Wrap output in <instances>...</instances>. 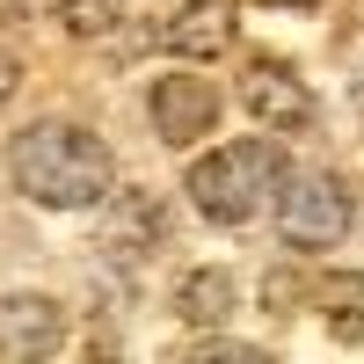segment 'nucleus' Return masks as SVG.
Instances as JSON below:
<instances>
[{
    "mask_svg": "<svg viewBox=\"0 0 364 364\" xmlns=\"http://www.w3.org/2000/svg\"><path fill=\"white\" fill-rule=\"evenodd\" d=\"M284 175L291 168H284L277 139H233V146H219V154L190 161L182 197H190L197 219H211V226H248V219H262V211L277 204Z\"/></svg>",
    "mask_w": 364,
    "mask_h": 364,
    "instance_id": "obj_2",
    "label": "nucleus"
},
{
    "mask_svg": "<svg viewBox=\"0 0 364 364\" xmlns=\"http://www.w3.org/2000/svg\"><path fill=\"white\" fill-rule=\"evenodd\" d=\"M58 350H66V314H58V299H44V291H8L0 299V357L37 364V357H58Z\"/></svg>",
    "mask_w": 364,
    "mask_h": 364,
    "instance_id": "obj_6",
    "label": "nucleus"
},
{
    "mask_svg": "<svg viewBox=\"0 0 364 364\" xmlns=\"http://www.w3.org/2000/svg\"><path fill=\"white\" fill-rule=\"evenodd\" d=\"M146 117H154L161 146H197V139H211V124H219V87L197 80V73H161L146 87Z\"/></svg>",
    "mask_w": 364,
    "mask_h": 364,
    "instance_id": "obj_4",
    "label": "nucleus"
},
{
    "mask_svg": "<svg viewBox=\"0 0 364 364\" xmlns=\"http://www.w3.org/2000/svg\"><path fill=\"white\" fill-rule=\"evenodd\" d=\"M175 314L190 328H226L233 321V269H219V262L182 269L175 277Z\"/></svg>",
    "mask_w": 364,
    "mask_h": 364,
    "instance_id": "obj_8",
    "label": "nucleus"
},
{
    "mask_svg": "<svg viewBox=\"0 0 364 364\" xmlns=\"http://www.w3.org/2000/svg\"><path fill=\"white\" fill-rule=\"evenodd\" d=\"M291 8H314V0H291Z\"/></svg>",
    "mask_w": 364,
    "mask_h": 364,
    "instance_id": "obj_14",
    "label": "nucleus"
},
{
    "mask_svg": "<svg viewBox=\"0 0 364 364\" xmlns=\"http://www.w3.org/2000/svg\"><path fill=\"white\" fill-rule=\"evenodd\" d=\"M357 109H364V80H357Z\"/></svg>",
    "mask_w": 364,
    "mask_h": 364,
    "instance_id": "obj_13",
    "label": "nucleus"
},
{
    "mask_svg": "<svg viewBox=\"0 0 364 364\" xmlns=\"http://www.w3.org/2000/svg\"><path fill=\"white\" fill-rule=\"evenodd\" d=\"M321 299H328V328L336 343H364V277H321Z\"/></svg>",
    "mask_w": 364,
    "mask_h": 364,
    "instance_id": "obj_9",
    "label": "nucleus"
},
{
    "mask_svg": "<svg viewBox=\"0 0 364 364\" xmlns=\"http://www.w3.org/2000/svg\"><path fill=\"white\" fill-rule=\"evenodd\" d=\"M15 80H22V58H15L8 44H0V102H8V95H15Z\"/></svg>",
    "mask_w": 364,
    "mask_h": 364,
    "instance_id": "obj_12",
    "label": "nucleus"
},
{
    "mask_svg": "<svg viewBox=\"0 0 364 364\" xmlns=\"http://www.w3.org/2000/svg\"><path fill=\"white\" fill-rule=\"evenodd\" d=\"M240 109H248L262 132H306L314 124V87L299 80L284 58H248V73H240Z\"/></svg>",
    "mask_w": 364,
    "mask_h": 364,
    "instance_id": "obj_5",
    "label": "nucleus"
},
{
    "mask_svg": "<svg viewBox=\"0 0 364 364\" xmlns=\"http://www.w3.org/2000/svg\"><path fill=\"white\" fill-rule=\"evenodd\" d=\"M240 37V0H190L168 22V51L175 58H219Z\"/></svg>",
    "mask_w": 364,
    "mask_h": 364,
    "instance_id": "obj_7",
    "label": "nucleus"
},
{
    "mask_svg": "<svg viewBox=\"0 0 364 364\" xmlns=\"http://www.w3.org/2000/svg\"><path fill=\"white\" fill-rule=\"evenodd\" d=\"M58 22H66L73 37H109V29L124 22V0H58Z\"/></svg>",
    "mask_w": 364,
    "mask_h": 364,
    "instance_id": "obj_10",
    "label": "nucleus"
},
{
    "mask_svg": "<svg viewBox=\"0 0 364 364\" xmlns=\"http://www.w3.org/2000/svg\"><path fill=\"white\" fill-rule=\"evenodd\" d=\"M8 175H15V190L29 204H44V211H95L109 197V182H117V161H109V146L87 124L44 117V124L15 132Z\"/></svg>",
    "mask_w": 364,
    "mask_h": 364,
    "instance_id": "obj_1",
    "label": "nucleus"
},
{
    "mask_svg": "<svg viewBox=\"0 0 364 364\" xmlns=\"http://www.w3.org/2000/svg\"><path fill=\"white\" fill-rule=\"evenodd\" d=\"M197 357H240V364H262L255 343H197Z\"/></svg>",
    "mask_w": 364,
    "mask_h": 364,
    "instance_id": "obj_11",
    "label": "nucleus"
},
{
    "mask_svg": "<svg viewBox=\"0 0 364 364\" xmlns=\"http://www.w3.org/2000/svg\"><path fill=\"white\" fill-rule=\"evenodd\" d=\"M357 226V197L336 168H291L277 190V233L284 248H343V233Z\"/></svg>",
    "mask_w": 364,
    "mask_h": 364,
    "instance_id": "obj_3",
    "label": "nucleus"
}]
</instances>
